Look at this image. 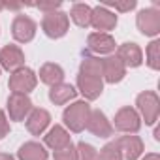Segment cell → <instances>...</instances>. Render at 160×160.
<instances>
[{"label":"cell","mask_w":160,"mask_h":160,"mask_svg":"<svg viewBox=\"0 0 160 160\" xmlns=\"http://www.w3.org/2000/svg\"><path fill=\"white\" fill-rule=\"evenodd\" d=\"M89 115H91L89 104H85V102H75L73 106H70V108L64 111V122H66L73 132H81V130L87 126Z\"/></svg>","instance_id":"cell-1"},{"label":"cell","mask_w":160,"mask_h":160,"mask_svg":"<svg viewBox=\"0 0 160 160\" xmlns=\"http://www.w3.org/2000/svg\"><path fill=\"white\" fill-rule=\"evenodd\" d=\"M34 85H36V77H34V72L28 70V68L17 70L10 79V87L13 89V92H19V94L32 91Z\"/></svg>","instance_id":"cell-2"},{"label":"cell","mask_w":160,"mask_h":160,"mask_svg":"<svg viewBox=\"0 0 160 160\" xmlns=\"http://www.w3.org/2000/svg\"><path fill=\"white\" fill-rule=\"evenodd\" d=\"M32 108V102L28 100V96L25 94H19V92H13L8 100V109H10V117L13 121H21Z\"/></svg>","instance_id":"cell-3"},{"label":"cell","mask_w":160,"mask_h":160,"mask_svg":"<svg viewBox=\"0 0 160 160\" xmlns=\"http://www.w3.org/2000/svg\"><path fill=\"white\" fill-rule=\"evenodd\" d=\"M77 85H79V89H81V92H83L87 98H91V100H94V98H98V96L102 94V79L96 77V75L79 73Z\"/></svg>","instance_id":"cell-4"},{"label":"cell","mask_w":160,"mask_h":160,"mask_svg":"<svg viewBox=\"0 0 160 160\" xmlns=\"http://www.w3.org/2000/svg\"><path fill=\"white\" fill-rule=\"evenodd\" d=\"M43 28H45L47 36L60 38L66 32V28H68V19H66L64 13H49L43 19Z\"/></svg>","instance_id":"cell-5"},{"label":"cell","mask_w":160,"mask_h":160,"mask_svg":"<svg viewBox=\"0 0 160 160\" xmlns=\"http://www.w3.org/2000/svg\"><path fill=\"white\" fill-rule=\"evenodd\" d=\"M115 126L122 132H138L139 130V117L134 109L124 108L115 117Z\"/></svg>","instance_id":"cell-6"},{"label":"cell","mask_w":160,"mask_h":160,"mask_svg":"<svg viewBox=\"0 0 160 160\" xmlns=\"http://www.w3.org/2000/svg\"><path fill=\"white\" fill-rule=\"evenodd\" d=\"M87 126H89V130H91L94 136H98V138H108V136H111V124L108 122V119H106V115H104L102 111H92V113L89 115Z\"/></svg>","instance_id":"cell-7"},{"label":"cell","mask_w":160,"mask_h":160,"mask_svg":"<svg viewBox=\"0 0 160 160\" xmlns=\"http://www.w3.org/2000/svg\"><path fill=\"white\" fill-rule=\"evenodd\" d=\"M138 106L139 109L143 111L145 115V121L147 122H154L156 121V115H158V100L152 92H143L138 96Z\"/></svg>","instance_id":"cell-8"},{"label":"cell","mask_w":160,"mask_h":160,"mask_svg":"<svg viewBox=\"0 0 160 160\" xmlns=\"http://www.w3.org/2000/svg\"><path fill=\"white\" fill-rule=\"evenodd\" d=\"M115 143H117L119 151H122L128 160H136V158L141 154V149H143L139 138H136V136H124V138L117 139Z\"/></svg>","instance_id":"cell-9"},{"label":"cell","mask_w":160,"mask_h":160,"mask_svg":"<svg viewBox=\"0 0 160 160\" xmlns=\"http://www.w3.org/2000/svg\"><path fill=\"white\" fill-rule=\"evenodd\" d=\"M34 30H36V25H34L28 17L19 15V17L13 21V36H15V40H19V42H28V40H32Z\"/></svg>","instance_id":"cell-10"},{"label":"cell","mask_w":160,"mask_h":160,"mask_svg":"<svg viewBox=\"0 0 160 160\" xmlns=\"http://www.w3.org/2000/svg\"><path fill=\"white\" fill-rule=\"evenodd\" d=\"M23 60H25L23 53L15 45H8V47H4L2 51H0V62H2V66L6 70H13V68L21 66Z\"/></svg>","instance_id":"cell-11"},{"label":"cell","mask_w":160,"mask_h":160,"mask_svg":"<svg viewBox=\"0 0 160 160\" xmlns=\"http://www.w3.org/2000/svg\"><path fill=\"white\" fill-rule=\"evenodd\" d=\"M102 72L106 73L109 83H115V81H121L122 75H124V64L119 58L109 57V58L102 60Z\"/></svg>","instance_id":"cell-12"},{"label":"cell","mask_w":160,"mask_h":160,"mask_svg":"<svg viewBox=\"0 0 160 160\" xmlns=\"http://www.w3.org/2000/svg\"><path fill=\"white\" fill-rule=\"evenodd\" d=\"M45 143H47L49 147H53L55 151H60V149L72 145L70 136H68V132H66L62 126H53V128L49 130V134L45 136Z\"/></svg>","instance_id":"cell-13"},{"label":"cell","mask_w":160,"mask_h":160,"mask_svg":"<svg viewBox=\"0 0 160 160\" xmlns=\"http://www.w3.org/2000/svg\"><path fill=\"white\" fill-rule=\"evenodd\" d=\"M49 121H51V117H49V113L45 111V109H34L32 111V115L28 117V121H27V126H28V130L32 132V134H42L43 130H45V126L49 124Z\"/></svg>","instance_id":"cell-14"},{"label":"cell","mask_w":160,"mask_h":160,"mask_svg":"<svg viewBox=\"0 0 160 160\" xmlns=\"http://www.w3.org/2000/svg\"><path fill=\"white\" fill-rule=\"evenodd\" d=\"M19 158L21 160H47V152L40 143L30 141L19 149Z\"/></svg>","instance_id":"cell-15"},{"label":"cell","mask_w":160,"mask_h":160,"mask_svg":"<svg viewBox=\"0 0 160 160\" xmlns=\"http://www.w3.org/2000/svg\"><path fill=\"white\" fill-rule=\"evenodd\" d=\"M89 47L96 53H109L115 49V42L108 34H91L89 36Z\"/></svg>","instance_id":"cell-16"},{"label":"cell","mask_w":160,"mask_h":160,"mask_svg":"<svg viewBox=\"0 0 160 160\" xmlns=\"http://www.w3.org/2000/svg\"><path fill=\"white\" fill-rule=\"evenodd\" d=\"M119 60L130 66H139L141 64V51L136 47V43H124L119 49Z\"/></svg>","instance_id":"cell-17"},{"label":"cell","mask_w":160,"mask_h":160,"mask_svg":"<svg viewBox=\"0 0 160 160\" xmlns=\"http://www.w3.org/2000/svg\"><path fill=\"white\" fill-rule=\"evenodd\" d=\"M138 25L143 34H156L160 21H158V15H154V12H141L138 17Z\"/></svg>","instance_id":"cell-18"},{"label":"cell","mask_w":160,"mask_h":160,"mask_svg":"<svg viewBox=\"0 0 160 160\" xmlns=\"http://www.w3.org/2000/svg\"><path fill=\"white\" fill-rule=\"evenodd\" d=\"M75 96V89L72 85H64V83H58V85H53L51 92H49V98L55 102V104H66L68 100H72Z\"/></svg>","instance_id":"cell-19"},{"label":"cell","mask_w":160,"mask_h":160,"mask_svg":"<svg viewBox=\"0 0 160 160\" xmlns=\"http://www.w3.org/2000/svg\"><path fill=\"white\" fill-rule=\"evenodd\" d=\"M40 77H42V81L43 83H49V85H58L62 81V77H64V72L60 66L57 64H45L40 72Z\"/></svg>","instance_id":"cell-20"},{"label":"cell","mask_w":160,"mask_h":160,"mask_svg":"<svg viewBox=\"0 0 160 160\" xmlns=\"http://www.w3.org/2000/svg\"><path fill=\"white\" fill-rule=\"evenodd\" d=\"M91 21H92V25H94L96 28H102V30H109V28L117 23L115 15H111L109 12L100 10V8L94 12V15H91Z\"/></svg>","instance_id":"cell-21"},{"label":"cell","mask_w":160,"mask_h":160,"mask_svg":"<svg viewBox=\"0 0 160 160\" xmlns=\"http://www.w3.org/2000/svg\"><path fill=\"white\" fill-rule=\"evenodd\" d=\"M72 17H73V21H75L79 27H87V25H91V10H89L85 4H77V6H73Z\"/></svg>","instance_id":"cell-22"},{"label":"cell","mask_w":160,"mask_h":160,"mask_svg":"<svg viewBox=\"0 0 160 160\" xmlns=\"http://www.w3.org/2000/svg\"><path fill=\"white\" fill-rule=\"evenodd\" d=\"M98 160H122V156H121V151H119L117 143L113 141V143L106 145V147L102 149V152L98 154Z\"/></svg>","instance_id":"cell-23"},{"label":"cell","mask_w":160,"mask_h":160,"mask_svg":"<svg viewBox=\"0 0 160 160\" xmlns=\"http://www.w3.org/2000/svg\"><path fill=\"white\" fill-rule=\"evenodd\" d=\"M79 160H98V152H96V149L92 147V145H89V143H79Z\"/></svg>","instance_id":"cell-24"},{"label":"cell","mask_w":160,"mask_h":160,"mask_svg":"<svg viewBox=\"0 0 160 160\" xmlns=\"http://www.w3.org/2000/svg\"><path fill=\"white\" fill-rule=\"evenodd\" d=\"M55 160H77V151L72 145H68L60 151H55Z\"/></svg>","instance_id":"cell-25"},{"label":"cell","mask_w":160,"mask_h":160,"mask_svg":"<svg viewBox=\"0 0 160 160\" xmlns=\"http://www.w3.org/2000/svg\"><path fill=\"white\" fill-rule=\"evenodd\" d=\"M156 49H158V42H152L151 43V47H149V64L152 66V68H158V60H156Z\"/></svg>","instance_id":"cell-26"},{"label":"cell","mask_w":160,"mask_h":160,"mask_svg":"<svg viewBox=\"0 0 160 160\" xmlns=\"http://www.w3.org/2000/svg\"><path fill=\"white\" fill-rule=\"evenodd\" d=\"M8 130H10V124L6 121V115H4V111H0V139L8 134Z\"/></svg>","instance_id":"cell-27"},{"label":"cell","mask_w":160,"mask_h":160,"mask_svg":"<svg viewBox=\"0 0 160 160\" xmlns=\"http://www.w3.org/2000/svg\"><path fill=\"white\" fill-rule=\"evenodd\" d=\"M143 160H158V156H156V154H149V156H145Z\"/></svg>","instance_id":"cell-28"},{"label":"cell","mask_w":160,"mask_h":160,"mask_svg":"<svg viewBox=\"0 0 160 160\" xmlns=\"http://www.w3.org/2000/svg\"><path fill=\"white\" fill-rule=\"evenodd\" d=\"M0 160H13L10 154H0Z\"/></svg>","instance_id":"cell-29"}]
</instances>
